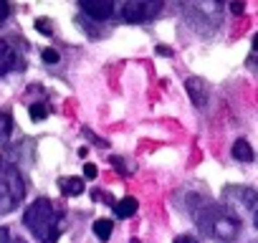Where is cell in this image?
Here are the masks:
<instances>
[{"mask_svg": "<svg viewBox=\"0 0 258 243\" xmlns=\"http://www.w3.org/2000/svg\"><path fill=\"white\" fill-rule=\"evenodd\" d=\"M23 223H26L28 230H31L33 235H38L43 243H56V238H58L56 210H53V205H51L46 198H41V200H36L33 205H28V210H26V215H23Z\"/></svg>", "mask_w": 258, "mask_h": 243, "instance_id": "7a4b0ae2", "label": "cell"}, {"mask_svg": "<svg viewBox=\"0 0 258 243\" xmlns=\"http://www.w3.org/2000/svg\"><path fill=\"white\" fill-rule=\"evenodd\" d=\"M233 157H235L238 162H253V147H250V142L238 140V142L233 145Z\"/></svg>", "mask_w": 258, "mask_h": 243, "instance_id": "8fae6325", "label": "cell"}, {"mask_svg": "<svg viewBox=\"0 0 258 243\" xmlns=\"http://www.w3.org/2000/svg\"><path fill=\"white\" fill-rule=\"evenodd\" d=\"M185 86H187V94H190V99H192L198 106H205V104H208V96H210V91H208V84H205L203 79L192 76V79H187V81H185Z\"/></svg>", "mask_w": 258, "mask_h": 243, "instance_id": "ba28073f", "label": "cell"}, {"mask_svg": "<svg viewBox=\"0 0 258 243\" xmlns=\"http://www.w3.org/2000/svg\"><path fill=\"white\" fill-rule=\"evenodd\" d=\"M41 58H43L46 64H58V61H61V56H58L56 48H43V51H41Z\"/></svg>", "mask_w": 258, "mask_h": 243, "instance_id": "2e32d148", "label": "cell"}, {"mask_svg": "<svg viewBox=\"0 0 258 243\" xmlns=\"http://www.w3.org/2000/svg\"><path fill=\"white\" fill-rule=\"evenodd\" d=\"M162 11V0H126L121 16L126 23H147Z\"/></svg>", "mask_w": 258, "mask_h": 243, "instance_id": "5b68a950", "label": "cell"}, {"mask_svg": "<svg viewBox=\"0 0 258 243\" xmlns=\"http://www.w3.org/2000/svg\"><path fill=\"white\" fill-rule=\"evenodd\" d=\"M157 53H160V56H172V48H167V46H157Z\"/></svg>", "mask_w": 258, "mask_h": 243, "instance_id": "603a6c76", "label": "cell"}, {"mask_svg": "<svg viewBox=\"0 0 258 243\" xmlns=\"http://www.w3.org/2000/svg\"><path fill=\"white\" fill-rule=\"evenodd\" d=\"M28 114H31V119H33V122H43V119L48 116V106H46L43 101H36V104H31Z\"/></svg>", "mask_w": 258, "mask_h": 243, "instance_id": "5bb4252c", "label": "cell"}, {"mask_svg": "<svg viewBox=\"0 0 258 243\" xmlns=\"http://www.w3.org/2000/svg\"><path fill=\"white\" fill-rule=\"evenodd\" d=\"M16 66H18V69L23 66V64H21V56L16 53V46L8 43L6 38H0V76L8 74V71H13Z\"/></svg>", "mask_w": 258, "mask_h": 243, "instance_id": "52a82bcc", "label": "cell"}, {"mask_svg": "<svg viewBox=\"0 0 258 243\" xmlns=\"http://www.w3.org/2000/svg\"><path fill=\"white\" fill-rule=\"evenodd\" d=\"M8 243H26V238H21V235H11Z\"/></svg>", "mask_w": 258, "mask_h": 243, "instance_id": "cb8c5ba5", "label": "cell"}, {"mask_svg": "<svg viewBox=\"0 0 258 243\" xmlns=\"http://www.w3.org/2000/svg\"><path fill=\"white\" fill-rule=\"evenodd\" d=\"M198 225L203 228V233H208L210 238L220 240V243H233L240 233V223L233 213H228L223 205H205L203 210L195 213Z\"/></svg>", "mask_w": 258, "mask_h": 243, "instance_id": "6da1fadb", "label": "cell"}, {"mask_svg": "<svg viewBox=\"0 0 258 243\" xmlns=\"http://www.w3.org/2000/svg\"><path fill=\"white\" fill-rule=\"evenodd\" d=\"M111 165H114V170H119V172H124V175L129 172V167L124 165V160H121V157H111Z\"/></svg>", "mask_w": 258, "mask_h": 243, "instance_id": "ac0fdd59", "label": "cell"}, {"mask_svg": "<svg viewBox=\"0 0 258 243\" xmlns=\"http://www.w3.org/2000/svg\"><path fill=\"white\" fill-rule=\"evenodd\" d=\"M111 208H114L116 218H132V215L137 213V200H135V198H124V200L114 203Z\"/></svg>", "mask_w": 258, "mask_h": 243, "instance_id": "30bf717a", "label": "cell"}, {"mask_svg": "<svg viewBox=\"0 0 258 243\" xmlns=\"http://www.w3.org/2000/svg\"><path fill=\"white\" fill-rule=\"evenodd\" d=\"M11 235H13V233H11L6 225H0V243H8V240H11Z\"/></svg>", "mask_w": 258, "mask_h": 243, "instance_id": "44dd1931", "label": "cell"}, {"mask_svg": "<svg viewBox=\"0 0 258 243\" xmlns=\"http://www.w3.org/2000/svg\"><path fill=\"white\" fill-rule=\"evenodd\" d=\"M61 193H63L66 198L81 195V193H84V180H81V177H63V180H61Z\"/></svg>", "mask_w": 258, "mask_h": 243, "instance_id": "9c48e42d", "label": "cell"}, {"mask_svg": "<svg viewBox=\"0 0 258 243\" xmlns=\"http://www.w3.org/2000/svg\"><path fill=\"white\" fill-rule=\"evenodd\" d=\"M185 16L190 18L192 26H208L215 28L220 23V13H223V0H180Z\"/></svg>", "mask_w": 258, "mask_h": 243, "instance_id": "277c9868", "label": "cell"}, {"mask_svg": "<svg viewBox=\"0 0 258 243\" xmlns=\"http://www.w3.org/2000/svg\"><path fill=\"white\" fill-rule=\"evenodd\" d=\"M172 243H198V238H192V235H177Z\"/></svg>", "mask_w": 258, "mask_h": 243, "instance_id": "7402d4cb", "label": "cell"}, {"mask_svg": "<svg viewBox=\"0 0 258 243\" xmlns=\"http://www.w3.org/2000/svg\"><path fill=\"white\" fill-rule=\"evenodd\" d=\"M96 175H99V170H96V165H91V162H86V165H84V177H86V180H94Z\"/></svg>", "mask_w": 258, "mask_h": 243, "instance_id": "e0dca14e", "label": "cell"}, {"mask_svg": "<svg viewBox=\"0 0 258 243\" xmlns=\"http://www.w3.org/2000/svg\"><path fill=\"white\" fill-rule=\"evenodd\" d=\"M36 31L38 33H43V36H51L53 33V28H51V23H48V18H36Z\"/></svg>", "mask_w": 258, "mask_h": 243, "instance_id": "9a60e30c", "label": "cell"}, {"mask_svg": "<svg viewBox=\"0 0 258 243\" xmlns=\"http://www.w3.org/2000/svg\"><path fill=\"white\" fill-rule=\"evenodd\" d=\"M0 167H3V155H0Z\"/></svg>", "mask_w": 258, "mask_h": 243, "instance_id": "d4e9b609", "label": "cell"}, {"mask_svg": "<svg viewBox=\"0 0 258 243\" xmlns=\"http://www.w3.org/2000/svg\"><path fill=\"white\" fill-rule=\"evenodd\" d=\"M81 11L94 21H106L114 13V0H79Z\"/></svg>", "mask_w": 258, "mask_h": 243, "instance_id": "8992f818", "label": "cell"}, {"mask_svg": "<svg viewBox=\"0 0 258 243\" xmlns=\"http://www.w3.org/2000/svg\"><path fill=\"white\" fill-rule=\"evenodd\" d=\"M13 132V119L6 114V111H0V142H6Z\"/></svg>", "mask_w": 258, "mask_h": 243, "instance_id": "4fadbf2b", "label": "cell"}, {"mask_svg": "<svg viewBox=\"0 0 258 243\" xmlns=\"http://www.w3.org/2000/svg\"><path fill=\"white\" fill-rule=\"evenodd\" d=\"M230 11H233L235 16H240V13L245 11V3H243V0H233V3H230Z\"/></svg>", "mask_w": 258, "mask_h": 243, "instance_id": "ffe728a7", "label": "cell"}, {"mask_svg": "<svg viewBox=\"0 0 258 243\" xmlns=\"http://www.w3.org/2000/svg\"><path fill=\"white\" fill-rule=\"evenodd\" d=\"M26 198V183L16 167L0 170V215L11 213Z\"/></svg>", "mask_w": 258, "mask_h": 243, "instance_id": "3957f363", "label": "cell"}, {"mask_svg": "<svg viewBox=\"0 0 258 243\" xmlns=\"http://www.w3.org/2000/svg\"><path fill=\"white\" fill-rule=\"evenodd\" d=\"M11 13V6H8V0H0V23H3Z\"/></svg>", "mask_w": 258, "mask_h": 243, "instance_id": "d6986e66", "label": "cell"}, {"mask_svg": "<svg viewBox=\"0 0 258 243\" xmlns=\"http://www.w3.org/2000/svg\"><path fill=\"white\" fill-rule=\"evenodd\" d=\"M111 228H114V223L106 220V218H99V220L94 223V233H96L99 240H109V238H111Z\"/></svg>", "mask_w": 258, "mask_h": 243, "instance_id": "7c38bea8", "label": "cell"}]
</instances>
